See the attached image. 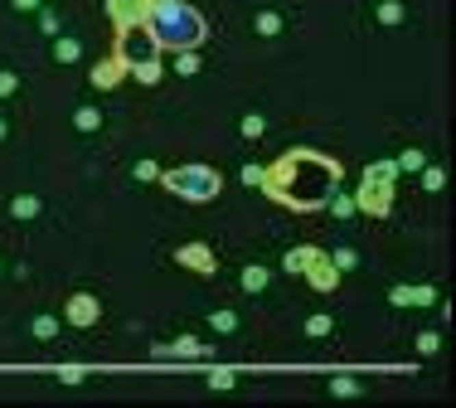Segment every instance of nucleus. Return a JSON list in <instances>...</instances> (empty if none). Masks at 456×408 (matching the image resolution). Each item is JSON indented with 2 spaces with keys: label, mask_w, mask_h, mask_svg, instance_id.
Returning <instances> with one entry per match:
<instances>
[{
  "label": "nucleus",
  "mask_w": 456,
  "mask_h": 408,
  "mask_svg": "<svg viewBox=\"0 0 456 408\" xmlns=\"http://www.w3.org/2000/svg\"><path fill=\"white\" fill-rule=\"evenodd\" d=\"M306 272H311V287H320V292H330V287H335V277H340V272H335V263H325L320 253L311 258V268H306Z\"/></svg>",
  "instance_id": "obj_9"
},
{
  "label": "nucleus",
  "mask_w": 456,
  "mask_h": 408,
  "mask_svg": "<svg viewBox=\"0 0 456 408\" xmlns=\"http://www.w3.org/2000/svg\"><path fill=\"white\" fill-rule=\"evenodd\" d=\"M393 175H398V166H393V161H379V166H369V170H364V185H359V199H355L364 214H388Z\"/></svg>",
  "instance_id": "obj_5"
},
{
  "label": "nucleus",
  "mask_w": 456,
  "mask_h": 408,
  "mask_svg": "<svg viewBox=\"0 0 456 408\" xmlns=\"http://www.w3.org/2000/svg\"><path fill=\"white\" fill-rule=\"evenodd\" d=\"M29 331H34V340H53V335H59V316H49V311H39V316L29 321Z\"/></svg>",
  "instance_id": "obj_10"
},
{
  "label": "nucleus",
  "mask_w": 456,
  "mask_h": 408,
  "mask_svg": "<svg viewBox=\"0 0 456 408\" xmlns=\"http://www.w3.org/2000/svg\"><path fill=\"white\" fill-rule=\"evenodd\" d=\"M393 166H398V170H422V166H427V156H422V151H403V156H398Z\"/></svg>",
  "instance_id": "obj_21"
},
{
  "label": "nucleus",
  "mask_w": 456,
  "mask_h": 408,
  "mask_svg": "<svg viewBox=\"0 0 456 408\" xmlns=\"http://www.w3.org/2000/svg\"><path fill=\"white\" fill-rule=\"evenodd\" d=\"M209 384H214V389H233V374H228V370H214Z\"/></svg>",
  "instance_id": "obj_31"
},
{
  "label": "nucleus",
  "mask_w": 456,
  "mask_h": 408,
  "mask_svg": "<svg viewBox=\"0 0 456 408\" xmlns=\"http://www.w3.org/2000/svg\"><path fill=\"white\" fill-rule=\"evenodd\" d=\"M330 331H335V326H330V316H311V321H306V335H316V340H320V335H330Z\"/></svg>",
  "instance_id": "obj_24"
},
{
  "label": "nucleus",
  "mask_w": 456,
  "mask_h": 408,
  "mask_svg": "<svg viewBox=\"0 0 456 408\" xmlns=\"http://www.w3.org/2000/svg\"><path fill=\"white\" fill-rule=\"evenodd\" d=\"M175 73H199V54H194V49H180V59H175Z\"/></svg>",
  "instance_id": "obj_20"
},
{
  "label": "nucleus",
  "mask_w": 456,
  "mask_h": 408,
  "mask_svg": "<svg viewBox=\"0 0 456 408\" xmlns=\"http://www.w3.org/2000/svg\"><path fill=\"white\" fill-rule=\"evenodd\" d=\"M262 180H267L262 166H248V170H243V185H262Z\"/></svg>",
  "instance_id": "obj_32"
},
{
  "label": "nucleus",
  "mask_w": 456,
  "mask_h": 408,
  "mask_svg": "<svg viewBox=\"0 0 456 408\" xmlns=\"http://www.w3.org/2000/svg\"><path fill=\"white\" fill-rule=\"evenodd\" d=\"M209 331L233 335V331H238V311H209Z\"/></svg>",
  "instance_id": "obj_13"
},
{
  "label": "nucleus",
  "mask_w": 456,
  "mask_h": 408,
  "mask_svg": "<svg viewBox=\"0 0 456 408\" xmlns=\"http://www.w3.org/2000/svg\"><path fill=\"white\" fill-rule=\"evenodd\" d=\"M388 301H393V306H427V301H432V287H393Z\"/></svg>",
  "instance_id": "obj_8"
},
{
  "label": "nucleus",
  "mask_w": 456,
  "mask_h": 408,
  "mask_svg": "<svg viewBox=\"0 0 456 408\" xmlns=\"http://www.w3.org/2000/svg\"><path fill=\"white\" fill-rule=\"evenodd\" d=\"M155 175H160L155 161H141V166H136V180H155Z\"/></svg>",
  "instance_id": "obj_33"
},
{
  "label": "nucleus",
  "mask_w": 456,
  "mask_h": 408,
  "mask_svg": "<svg viewBox=\"0 0 456 408\" xmlns=\"http://www.w3.org/2000/svg\"><path fill=\"white\" fill-rule=\"evenodd\" d=\"M437 345H442L437 331H422V335H418V350H422V355H437Z\"/></svg>",
  "instance_id": "obj_26"
},
{
  "label": "nucleus",
  "mask_w": 456,
  "mask_h": 408,
  "mask_svg": "<svg viewBox=\"0 0 456 408\" xmlns=\"http://www.w3.org/2000/svg\"><path fill=\"white\" fill-rule=\"evenodd\" d=\"M10 214H15V219H34V214H39V194H15V199H10Z\"/></svg>",
  "instance_id": "obj_12"
},
{
  "label": "nucleus",
  "mask_w": 456,
  "mask_h": 408,
  "mask_svg": "<svg viewBox=\"0 0 456 408\" xmlns=\"http://www.w3.org/2000/svg\"><path fill=\"white\" fill-rule=\"evenodd\" d=\"M97 316H102L97 296H88V292H73V301H68V321H73V326H97Z\"/></svg>",
  "instance_id": "obj_6"
},
{
  "label": "nucleus",
  "mask_w": 456,
  "mask_h": 408,
  "mask_svg": "<svg viewBox=\"0 0 456 408\" xmlns=\"http://www.w3.org/2000/svg\"><path fill=\"white\" fill-rule=\"evenodd\" d=\"M15 10H39V0H15Z\"/></svg>",
  "instance_id": "obj_34"
},
{
  "label": "nucleus",
  "mask_w": 456,
  "mask_h": 408,
  "mask_svg": "<svg viewBox=\"0 0 456 408\" xmlns=\"http://www.w3.org/2000/svg\"><path fill=\"white\" fill-rule=\"evenodd\" d=\"M446 185V170L442 166H422V190H442Z\"/></svg>",
  "instance_id": "obj_22"
},
{
  "label": "nucleus",
  "mask_w": 456,
  "mask_h": 408,
  "mask_svg": "<svg viewBox=\"0 0 456 408\" xmlns=\"http://www.w3.org/2000/svg\"><path fill=\"white\" fill-rule=\"evenodd\" d=\"M141 25L151 29V39L160 49H199L209 39V25L194 5H185V0H141Z\"/></svg>",
  "instance_id": "obj_2"
},
{
  "label": "nucleus",
  "mask_w": 456,
  "mask_h": 408,
  "mask_svg": "<svg viewBox=\"0 0 456 408\" xmlns=\"http://www.w3.org/2000/svg\"><path fill=\"white\" fill-rule=\"evenodd\" d=\"M330 263H335V272H350L359 258H355V248H335V258H330Z\"/></svg>",
  "instance_id": "obj_23"
},
{
  "label": "nucleus",
  "mask_w": 456,
  "mask_h": 408,
  "mask_svg": "<svg viewBox=\"0 0 456 408\" xmlns=\"http://www.w3.org/2000/svg\"><path fill=\"white\" fill-rule=\"evenodd\" d=\"M0 141H5V117H0Z\"/></svg>",
  "instance_id": "obj_35"
},
{
  "label": "nucleus",
  "mask_w": 456,
  "mask_h": 408,
  "mask_svg": "<svg viewBox=\"0 0 456 408\" xmlns=\"http://www.w3.org/2000/svg\"><path fill=\"white\" fill-rule=\"evenodd\" d=\"M403 20H408L403 0H383V5H379V25H403Z\"/></svg>",
  "instance_id": "obj_14"
},
{
  "label": "nucleus",
  "mask_w": 456,
  "mask_h": 408,
  "mask_svg": "<svg viewBox=\"0 0 456 408\" xmlns=\"http://www.w3.org/2000/svg\"><path fill=\"white\" fill-rule=\"evenodd\" d=\"M39 29H44V34H59L64 25H59V15H53V10H39Z\"/></svg>",
  "instance_id": "obj_27"
},
{
  "label": "nucleus",
  "mask_w": 456,
  "mask_h": 408,
  "mask_svg": "<svg viewBox=\"0 0 456 408\" xmlns=\"http://www.w3.org/2000/svg\"><path fill=\"white\" fill-rule=\"evenodd\" d=\"M73 127H78V131H97V127H102V112H97V107H78V112H73Z\"/></svg>",
  "instance_id": "obj_17"
},
{
  "label": "nucleus",
  "mask_w": 456,
  "mask_h": 408,
  "mask_svg": "<svg viewBox=\"0 0 456 408\" xmlns=\"http://www.w3.org/2000/svg\"><path fill=\"white\" fill-rule=\"evenodd\" d=\"M267 277H272V272H267V268H257V263H253V268H243V292H267Z\"/></svg>",
  "instance_id": "obj_16"
},
{
  "label": "nucleus",
  "mask_w": 456,
  "mask_h": 408,
  "mask_svg": "<svg viewBox=\"0 0 456 408\" xmlns=\"http://www.w3.org/2000/svg\"><path fill=\"white\" fill-rule=\"evenodd\" d=\"M53 59H59V64H78L83 59V44L78 39H53Z\"/></svg>",
  "instance_id": "obj_11"
},
{
  "label": "nucleus",
  "mask_w": 456,
  "mask_h": 408,
  "mask_svg": "<svg viewBox=\"0 0 456 408\" xmlns=\"http://www.w3.org/2000/svg\"><path fill=\"white\" fill-rule=\"evenodd\" d=\"M20 92V78L15 73H0V97H15Z\"/></svg>",
  "instance_id": "obj_28"
},
{
  "label": "nucleus",
  "mask_w": 456,
  "mask_h": 408,
  "mask_svg": "<svg viewBox=\"0 0 456 408\" xmlns=\"http://www.w3.org/2000/svg\"><path fill=\"white\" fill-rule=\"evenodd\" d=\"M122 39H117V64L131 68L141 83H160V44L151 39V29L141 20H122L117 25Z\"/></svg>",
  "instance_id": "obj_3"
},
{
  "label": "nucleus",
  "mask_w": 456,
  "mask_h": 408,
  "mask_svg": "<svg viewBox=\"0 0 456 408\" xmlns=\"http://www.w3.org/2000/svg\"><path fill=\"white\" fill-rule=\"evenodd\" d=\"M199 350H204V345H199L194 335H180L175 345H165V355H180V360H190V355H199Z\"/></svg>",
  "instance_id": "obj_18"
},
{
  "label": "nucleus",
  "mask_w": 456,
  "mask_h": 408,
  "mask_svg": "<svg viewBox=\"0 0 456 408\" xmlns=\"http://www.w3.org/2000/svg\"><path fill=\"white\" fill-rule=\"evenodd\" d=\"M330 204H335V214H340V219H350V214H355V199H345V194H340V199L330 194Z\"/></svg>",
  "instance_id": "obj_30"
},
{
  "label": "nucleus",
  "mask_w": 456,
  "mask_h": 408,
  "mask_svg": "<svg viewBox=\"0 0 456 408\" xmlns=\"http://www.w3.org/2000/svg\"><path fill=\"white\" fill-rule=\"evenodd\" d=\"M311 258H316V248H292L281 268H287V272H306V268H311Z\"/></svg>",
  "instance_id": "obj_15"
},
{
  "label": "nucleus",
  "mask_w": 456,
  "mask_h": 408,
  "mask_svg": "<svg viewBox=\"0 0 456 408\" xmlns=\"http://www.w3.org/2000/svg\"><path fill=\"white\" fill-rule=\"evenodd\" d=\"M257 34H267V39L281 34V15H277V10H262V15H257Z\"/></svg>",
  "instance_id": "obj_19"
},
{
  "label": "nucleus",
  "mask_w": 456,
  "mask_h": 408,
  "mask_svg": "<svg viewBox=\"0 0 456 408\" xmlns=\"http://www.w3.org/2000/svg\"><path fill=\"white\" fill-rule=\"evenodd\" d=\"M262 185L272 190V199L292 204V209H320V204H330V194L340 190V166L316 156V151H292V156L277 161V170Z\"/></svg>",
  "instance_id": "obj_1"
},
{
  "label": "nucleus",
  "mask_w": 456,
  "mask_h": 408,
  "mask_svg": "<svg viewBox=\"0 0 456 408\" xmlns=\"http://www.w3.org/2000/svg\"><path fill=\"white\" fill-rule=\"evenodd\" d=\"M175 258H180L185 268H199V272H214V253H209L204 243H190V248H180Z\"/></svg>",
  "instance_id": "obj_7"
},
{
  "label": "nucleus",
  "mask_w": 456,
  "mask_h": 408,
  "mask_svg": "<svg viewBox=\"0 0 456 408\" xmlns=\"http://www.w3.org/2000/svg\"><path fill=\"white\" fill-rule=\"evenodd\" d=\"M160 180H165V190H170V194L194 199V204H204V199H214V194L223 190L218 170H209V166H180V170H165Z\"/></svg>",
  "instance_id": "obj_4"
},
{
  "label": "nucleus",
  "mask_w": 456,
  "mask_h": 408,
  "mask_svg": "<svg viewBox=\"0 0 456 408\" xmlns=\"http://www.w3.org/2000/svg\"><path fill=\"white\" fill-rule=\"evenodd\" d=\"M330 394H340V398H350V394H359V384H355V379H335V384H330Z\"/></svg>",
  "instance_id": "obj_29"
},
{
  "label": "nucleus",
  "mask_w": 456,
  "mask_h": 408,
  "mask_svg": "<svg viewBox=\"0 0 456 408\" xmlns=\"http://www.w3.org/2000/svg\"><path fill=\"white\" fill-rule=\"evenodd\" d=\"M262 131H267V122H262L257 112H248V117H243V136H262Z\"/></svg>",
  "instance_id": "obj_25"
}]
</instances>
